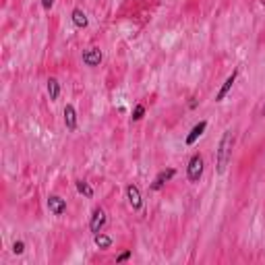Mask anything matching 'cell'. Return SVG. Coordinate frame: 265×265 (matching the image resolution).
Wrapping results in <instances>:
<instances>
[{
	"mask_svg": "<svg viewBox=\"0 0 265 265\" xmlns=\"http://www.w3.org/2000/svg\"><path fill=\"white\" fill-rule=\"evenodd\" d=\"M42 6H44V11H50L54 6V0H42Z\"/></svg>",
	"mask_w": 265,
	"mask_h": 265,
	"instance_id": "ac0fdd59",
	"label": "cell"
},
{
	"mask_svg": "<svg viewBox=\"0 0 265 265\" xmlns=\"http://www.w3.org/2000/svg\"><path fill=\"white\" fill-rule=\"evenodd\" d=\"M48 95H50L52 102L58 100V95H60V83H58L56 77H50L48 79Z\"/></svg>",
	"mask_w": 265,
	"mask_h": 265,
	"instance_id": "7c38bea8",
	"label": "cell"
},
{
	"mask_svg": "<svg viewBox=\"0 0 265 265\" xmlns=\"http://www.w3.org/2000/svg\"><path fill=\"white\" fill-rule=\"evenodd\" d=\"M174 176H176V170H174V168H168V170H162L160 174L155 176V180L152 182V191H160L166 182H170V180L174 178Z\"/></svg>",
	"mask_w": 265,
	"mask_h": 265,
	"instance_id": "8992f818",
	"label": "cell"
},
{
	"mask_svg": "<svg viewBox=\"0 0 265 265\" xmlns=\"http://www.w3.org/2000/svg\"><path fill=\"white\" fill-rule=\"evenodd\" d=\"M46 203H48V209L54 216H63L65 211H66V201L63 197H58V195H50Z\"/></svg>",
	"mask_w": 265,
	"mask_h": 265,
	"instance_id": "52a82bcc",
	"label": "cell"
},
{
	"mask_svg": "<svg viewBox=\"0 0 265 265\" xmlns=\"http://www.w3.org/2000/svg\"><path fill=\"white\" fill-rule=\"evenodd\" d=\"M261 4H263V6H265V0H261Z\"/></svg>",
	"mask_w": 265,
	"mask_h": 265,
	"instance_id": "d6986e66",
	"label": "cell"
},
{
	"mask_svg": "<svg viewBox=\"0 0 265 265\" xmlns=\"http://www.w3.org/2000/svg\"><path fill=\"white\" fill-rule=\"evenodd\" d=\"M102 58H104V54H102L100 48H87L83 52V65L85 66H100Z\"/></svg>",
	"mask_w": 265,
	"mask_h": 265,
	"instance_id": "5b68a950",
	"label": "cell"
},
{
	"mask_svg": "<svg viewBox=\"0 0 265 265\" xmlns=\"http://www.w3.org/2000/svg\"><path fill=\"white\" fill-rule=\"evenodd\" d=\"M131 259V251H125V253H120L118 257H116V263H125Z\"/></svg>",
	"mask_w": 265,
	"mask_h": 265,
	"instance_id": "e0dca14e",
	"label": "cell"
},
{
	"mask_svg": "<svg viewBox=\"0 0 265 265\" xmlns=\"http://www.w3.org/2000/svg\"><path fill=\"white\" fill-rule=\"evenodd\" d=\"M106 226V211L102 207H95L91 211V218H89V230L91 234H100Z\"/></svg>",
	"mask_w": 265,
	"mask_h": 265,
	"instance_id": "3957f363",
	"label": "cell"
},
{
	"mask_svg": "<svg viewBox=\"0 0 265 265\" xmlns=\"http://www.w3.org/2000/svg\"><path fill=\"white\" fill-rule=\"evenodd\" d=\"M63 114H65V127H66V131H75L77 129V110H75V106L66 104Z\"/></svg>",
	"mask_w": 265,
	"mask_h": 265,
	"instance_id": "30bf717a",
	"label": "cell"
},
{
	"mask_svg": "<svg viewBox=\"0 0 265 265\" xmlns=\"http://www.w3.org/2000/svg\"><path fill=\"white\" fill-rule=\"evenodd\" d=\"M145 116V106H137V108L135 110H132V120H141V118H143Z\"/></svg>",
	"mask_w": 265,
	"mask_h": 265,
	"instance_id": "9a60e30c",
	"label": "cell"
},
{
	"mask_svg": "<svg viewBox=\"0 0 265 265\" xmlns=\"http://www.w3.org/2000/svg\"><path fill=\"white\" fill-rule=\"evenodd\" d=\"M203 170H205V162H203V155L201 154H193V157L189 160V166H187V178L189 182L197 184L203 176Z\"/></svg>",
	"mask_w": 265,
	"mask_h": 265,
	"instance_id": "7a4b0ae2",
	"label": "cell"
},
{
	"mask_svg": "<svg viewBox=\"0 0 265 265\" xmlns=\"http://www.w3.org/2000/svg\"><path fill=\"white\" fill-rule=\"evenodd\" d=\"M205 129H207V122H205V120L197 122V125L193 127V129H191V132L187 135V141H184V143H187L189 147H191V145H195V143H197V139L203 135V132H205Z\"/></svg>",
	"mask_w": 265,
	"mask_h": 265,
	"instance_id": "9c48e42d",
	"label": "cell"
},
{
	"mask_svg": "<svg viewBox=\"0 0 265 265\" xmlns=\"http://www.w3.org/2000/svg\"><path fill=\"white\" fill-rule=\"evenodd\" d=\"M93 243H95V246H98V249L106 251V249H110V246H112V238L100 232V234H93Z\"/></svg>",
	"mask_w": 265,
	"mask_h": 265,
	"instance_id": "4fadbf2b",
	"label": "cell"
},
{
	"mask_svg": "<svg viewBox=\"0 0 265 265\" xmlns=\"http://www.w3.org/2000/svg\"><path fill=\"white\" fill-rule=\"evenodd\" d=\"M232 147H234V132L228 129V131H224V135L220 139L218 149H216V172L220 176L226 174V170H228V164L232 160Z\"/></svg>",
	"mask_w": 265,
	"mask_h": 265,
	"instance_id": "6da1fadb",
	"label": "cell"
},
{
	"mask_svg": "<svg viewBox=\"0 0 265 265\" xmlns=\"http://www.w3.org/2000/svg\"><path fill=\"white\" fill-rule=\"evenodd\" d=\"M263 112H265V106H263Z\"/></svg>",
	"mask_w": 265,
	"mask_h": 265,
	"instance_id": "ffe728a7",
	"label": "cell"
},
{
	"mask_svg": "<svg viewBox=\"0 0 265 265\" xmlns=\"http://www.w3.org/2000/svg\"><path fill=\"white\" fill-rule=\"evenodd\" d=\"M70 21H73V25L79 27V29H85L87 25H89V19H87V15L83 13V8H73V13H70Z\"/></svg>",
	"mask_w": 265,
	"mask_h": 265,
	"instance_id": "8fae6325",
	"label": "cell"
},
{
	"mask_svg": "<svg viewBox=\"0 0 265 265\" xmlns=\"http://www.w3.org/2000/svg\"><path fill=\"white\" fill-rule=\"evenodd\" d=\"M127 199H129V205L135 209V211H139L141 207H143V197H141V191H139V187L137 184H127Z\"/></svg>",
	"mask_w": 265,
	"mask_h": 265,
	"instance_id": "277c9868",
	"label": "cell"
},
{
	"mask_svg": "<svg viewBox=\"0 0 265 265\" xmlns=\"http://www.w3.org/2000/svg\"><path fill=\"white\" fill-rule=\"evenodd\" d=\"M77 191L81 193V195H85L87 199L93 197V189L89 187V182H85V180H77Z\"/></svg>",
	"mask_w": 265,
	"mask_h": 265,
	"instance_id": "5bb4252c",
	"label": "cell"
},
{
	"mask_svg": "<svg viewBox=\"0 0 265 265\" xmlns=\"http://www.w3.org/2000/svg\"><path fill=\"white\" fill-rule=\"evenodd\" d=\"M13 253L15 255H23L25 253V243L23 241H15L13 243Z\"/></svg>",
	"mask_w": 265,
	"mask_h": 265,
	"instance_id": "2e32d148",
	"label": "cell"
},
{
	"mask_svg": "<svg viewBox=\"0 0 265 265\" xmlns=\"http://www.w3.org/2000/svg\"><path fill=\"white\" fill-rule=\"evenodd\" d=\"M236 77H238V68H234V70H232V75L226 79V81H224V85H222V87H220V91L216 93V102H224V98H226L228 93H230L232 85L236 83Z\"/></svg>",
	"mask_w": 265,
	"mask_h": 265,
	"instance_id": "ba28073f",
	"label": "cell"
}]
</instances>
